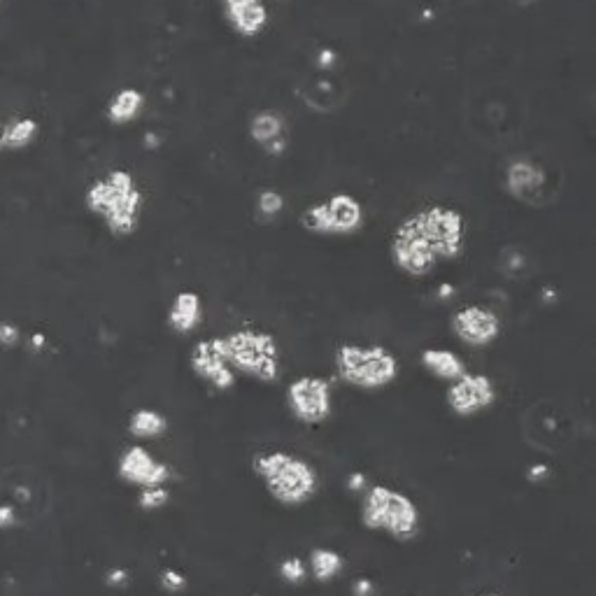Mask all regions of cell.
Wrapping results in <instances>:
<instances>
[{"label":"cell","mask_w":596,"mask_h":596,"mask_svg":"<svg viewBox=\"0 0 596 596\" xmlns=\"http://www.w3.org/2000/svg\"><path fill=\"white\" fill-rule=\"evenodd\" d=\"M298 96L305 103V108L312 112H322V115H329V112L338 110L340 105L345 103L347 89L340 84L336 77L326 75V70L322 75L310 77L305 80L301 87H298Z\"/></svg>","instance_id":"obj_17"},{"label":"cell","mask_w":596,"mask_h":596,"mask_svg":"<svg viewBox=\"0 0 596 596\" xmlns=\"http://www.w3.org/2000/svg\"><path fill=\"white\" fill-rule=\"evenodd\" d=\"M285 210V196L280 194L278 189H261L257 196V212L264 219H273L278 217L280 212Z\"/></svg>","instance_id":"obj_24"},{"label":"cell","mask_w":596,"mask_h":596,"mask_svg":"<svg viewBox=\"0 0 596 596\" xmlns=\"http://www.w3.org/2000/svg\"><path fill=\"white\" fill-rule=\"evenodd\" d=\"M287 408L296 422L305 427L324 424L333 413V387L331 380L322 375H301L289 382Z\"/></svg>","instance_id":"obj_8"},{"label":"cell","mask_w":596,"mask_h":596,"mask_svg":"<svg viewBox=\"0 0 596 596\" xmlns=\"http://www.w3.org/2000/svg\"><path fill=\"white\" fill-rule=\"evenodd\" d=\"M203 324V298L191 289H182L173 296L168 308V326L180 336H189Z\"/></svg>","instance_id":"obj_18"},{"label":"cell","mask_w":596,"mask_h":596,"mask_svg":"<svg viewBox=\"0 0 596 596\" xmlns=\"http://www.w3.org/2000/svg\"><path fill=\"white\" fill-rule=\"evenodd\" d=\"M257 475L268 496L287 508H301L315 499L319 475L315 466L301 454L289 450H266L252 459Z\"/></svg>","instance_id":"obj_2"},{"label":"cell","mask_w":596,"mask_h":596,"mask_svg":"<svg viewBox=\"0 0 596 596\" xmlns=\"http://www.w3.org/2000/svg\"><path fill=\"white\" fill-rule=\"evenodd\" d=\"M252 143L268 156H282L289 147L287 117L278 110H259L247 126Z\"/></svg>","instance_id":"obj_15"},{"label":"cell","mask_w":596,"mask_h":596,"mask_svg":"<svg viewBox=\"0 0 596 596\" xmlns=\"http://www.w3.org/2000/svg\"><path fill=\"white\" fill-rule=\"evenodd\" d=\"M0 152H3V124H0Z\"/></svg>","instance_id":"obj_33"},{"label":"cell","mask_w":596,"mask_h":596,"mask_svg":"<svg viewBox=\"0 0 596 596\" xmlns=\"http://www.w3.org/2000/svg\"><path fill=\"white\" fill-rule=\"evenodd\" d=\"M84 205L96 215L115 238H129L143 219L145 194L136 175L124 168L108 170L84 189Z\"/></svg>","instance_id":"obj_1"},{"label":"cell","mask_w":596,"mask_h":596,"mask_svg":"<svg viewBox=\"0 0 596 596\" xmlns=\"http://www.w3.org/2000/svg\"><path fill=\"white\" fill-rule=\"evenodd\" d=\"M129 434L136 441H159L168 434V417L154 408H138L129 417Z\"/></svg>","instance_id":"obj_21"},{"label":"cell","mask_w":596,"mask_h":596,"mask_svg":"<svg viewBox=\"0 0 596 596\" xmlns=\"http://www.w3.org/2000/svg\"><path fill=\"white\" fill-rule=\"evenodd\" d=\"M222 338V347L236 375H247L257 382H275L282 373L280 345L271 331L257 326H240Z\"/></svg>","instance_id":"obj_4"},{"label":"cell","mask_w":596,"mask_h":596,"mask_svg":"<svg viewBox=\"0 0 596 596\" xmlns=\"http://www.w3.org/2000/svg\"><path fill=\"white\" fill-rule=\"evenodd\" d=\"M189 366L198 380L219 389V392H229L238 382L236 371L226 361L222 338L219 336L198 340L189 352Z\"/></svg>","instance_id":"obj_12"},{"label":"cell","mask_w":596,"mask_h":596,"mask_svg":"<svg viewBox=\"0 0 596 596\" xmlns=\"http://www.w3.org/2000/svg\"><path fill=\"white\" fill-rule=\"evenodd\" d=\"M338 378L345 385L366 389H385L396 382L401 373V364L396 354L385 345H364V343H343L333 354Z\"/></svg>","instance_id":"obj_5"},{"label":"cell","mask_w":596,"mask_h":596,"mask_svg":"<svg viewBox=\"0 0 596 596\" xmlns=\"http://www.w3.org/2000/svg\"><path fill=\"white\" fill-rule=\"evenodd\" d=\"M126 571L124 569H115V571H110V576H108V580H110V585H124L126 583Z\"/></svg>","instance_id":"obj_30"},{"label":"cell","mask_w":596,"mask_h":596,"mask_svg":"<svg viewBox=\"0 0 596 596\" xmlns=\"http://www.w3.org/2000/svg\"><path fill=\"white\" fill-rule=\"evenodd\" d=\"M40 133L38 119L33 117H12L10 122L3 124V149L19 152L33 143Z\"/></svg>","instance_id":"obj_23"},{"label":"cell","mask_w":596,"mask_h":596,"mask_svg":"<svg viewBox=\"0 0 596 596\" xmlns=\"http://www.w3.org/2000/svg\"><path fill=\"white\" fill-rule=\"evenodd\" d=\"M21 340V329L14 322H0V345L17 347Z\"/></svg>","instance_id":"obj_27"},{"label":"cell","mask_w":596,"mask_h":596,"mask_svg":"<svg viewBox=\"0 0 596 596\" xmlns=\"http://www.w3.org/2000/svg\"><path fill=\"white\" fill-rule=\"evenodd\" d=\"M19 524V513H17V506L10 501L0 503V529H12Z\"/></svg>","instance_id":"obj_28"},{"label":"cell","mask_w":596,"mask_h":596,"mask_svg":"<svg viewBox=\"0 0 596 596\" xmlns=\"http://www.w3.org/2000/svg\"><path fill=\"white\" fill-rule=\"evenodd\" d=\"M361 524L375 534H385L399 543H413L422 531V513L417 503L401 489L373 485L361 501Z\"/></svg>","instance_id":"obj_3"},{"label":"cell","mask_w":596,"mask_h":596,"mask_svg":"<svg viewBox=\"0 0 596 596\" xmlns=\"http://www.w3.org/2000/svg\"><path fill=\"white\" fill-rule=\"evenodd\" d=\"M117 475L138 489L168 485L170 466L156 459L145 445H129L117 459Z\"/></svg>","instance_id":"obj_14"},{"label":"cell","mask_w":596,"mask_h":596,"mask_svg":"<svg viewBox=\"0 0 596 596\" xmlns=\"http://www.w3.org/2000/svg\"><path fill=\"white\" fill-rule=\"evenodd\" d=\"M506 191L524 205H541L548 198V170L531 156H515L506 166Z\"/></svg>","instance_id":"obj_13"},{"label":"cell","mask_w":596,"mask_h":596,"mask_svg":"<svg viewBox=\"0 0 596 596\" xmlns=\"http://www.w3.org/2000/svg\"><path fill=\"white\" fill-rule=\"evenodd\" d=\"M345 569V559L340 552L331 550V548H315L310 552V562H308V573L317 583H331L333 578H338Z\"/></svg>","instance_id":"obj_22"},{"label":"cell","mask_w":596,"mask_h":596,"mask_svg":"<svg viewBox=\"0 0 596 596\" xmlns=\"http://www.w3.org/2000/svg\"><path fill=\"white\" fill-rule=\"evenodd\" d=\"M224 19L240 38H259L271 24V12L264 0H222Z\"/></svg>","instance_id":"obj_16"},{"label":"cell","mask_w":596,"mask_h":596,"mask_svg":"<svg viewBox=\"0 0 596 596\" xmlns=\"http://www.w3.org/2000/svg\"><path fill=\"white\" fill-rule=\"evenodd\" d=\"M496 385L485 373L466 371L457 380L447 382L445 403L457 417H478L496 403Z\"/></svg>","instance_id":"obj_10"},{"label":"cell","mask_w":596,"mask_h":596,"mask_svg":"<svg viewBox=\"0 0 596 596\" xmlns=\"http://www.w3.org/2000/svg\"><path fill=\"white\" fill-rule=\"evenodd\" d=\"M280 576L292 585L303 583V580L308 578V564H303L298 557H287L285 562L280 564Z\"/></svg>","instance_id":"obj_26"},{"label":"cell","mask_w":596,"mask_h":596,"mask_svg":"<svg viewBox=\"0 0 596 596\" xmlns=\"http://www.w3.org/2000/svg\"><path fill=\"white\" fill-rule=\"evenodd\" d=\"M417 233L427 240L438 261H454L466 247V217L452 205H427L408 215Z\"/></svg>","instance_id":"obj_6"},{"label":"cell","mask_w":596,"mask_h":596,"mask_svg":"<svg viewBox=\"0 0 596 596\" xmlns=\"http://www.w3.org/2000/svg\"><path fill=\"white\" fill-rule=\"evenodd\" d=\"M163 587H166V590H170V592H180V590H184V587H187V580H184L182 573L170 569V571L163 573Z\"/></svg>","instance_id":"obj_29"},{"label":"cell","mask_w":596,"mask_h":596,"mask_svg":"<svg viewBox=\"0 0 596 596\" xmlns=\"http://www.w3.org/2000/svg\"><path fill=\"white\" fill-rule=\"evenodd\" d=\"M366 222V210L359 198L345 191L310 203L301 212V226L312 236H354Z\"/></svg>","instance_id":"obj_7"},{"label":"cell","mask_w":596,"mask_h":596,"mask_svg":"<svg viewBox=\"0 0 596 596\" xmlns=\"http://www.w3.org/2000/svg\"><path fill=\"white\" fill-rule=\"evenodd\" d=\"M147 103V96L143 89L138 87H122L110 96L108 105H105V119L112 126H126L143 115Z\"/></svg>","instance_id":"obj_19"},{"label":"cell","mask_w":596,"mask_h":596,"mask_svg":"<svg viewBox=\"0 0 596 596\" xmlns=\"http://www.w3.org/2000/svg\"><path fill=\"white\" fill-rule=\"evenodd\" d=\"M389 254H392L394 266L410 278H427L441 264L408 217L394 229L392 240H389Z\"/></svg>","instance_id":"obj_9"},{"label":"cell","mask_w":596,"mask_h":596,"mask_svg":"<svg viewBox=\"0 0 596 596\" xmlns=\"http://www.w3.org/2000/svg\"><path fill=\"white\" fill-rule=\"evenodd\" d=\"M28 345H31L35 352H40L42 347H47V340H45V336H42V333H33L31 340H28Z\"/></svg>","instance_id":"obj_31"},{"label":"cell","mask_w":596,"mask_h":596,"mask_svg":"<svg viewBox=\"0 0 596 596\" xmlns=\"http://www.w3.org/2000/svg\"><path fill=\"white\" fill-rule=\"evenodd\" d=\"M450 326L454 336L468 347H489L499 340L503 331L499 312L480 303H471L454 310L450 317Z\"/></svg>","instance_id":"obj_11"},{"label":"cell","mask_w":596,"mask_h":596,"mask_svg":"<svg viewBox=\"0 0 596 596\" xmlns=\"http://www.w3.org/2000/svg\"><path fill=\"white\" fill-rule=\"evenodd\" d=\"M170 501V492L166 485L145 487L138 492V506L143 510H161Z\"/></svg>","instance_id":"obj_25"},{"label":"cell","mask_w":596,"mask_h":596,"mask_svg":"<svg viewBox=\"0 0 596 596\" xmlns=\"http://www.w3.org/2000/svg\"><path fill=\"white\" fill-rule=\"evenodd\" d=\"M420 361H422L424 371H427L429 375H434L436 380H443V382L457 380L459 375H464L468 371L464 359H461L457 352L445 350V347H427V350L422 352Z\"/></svg>","instance_id":"obj_20"},{"label":"cell","mask_w":596,"mask_h":596,"mask_svg":"<svg viewBox=\"0 0 596 596\" xmlns=\"http://www.w3.org/2000/svg\"><path fill=\"white\" fill-rule=\"evenodd\" d=\"M473 596H503L499 592H480V594H473Z\"/></svg>","instance_id":"obj_32"}]
</instances>
